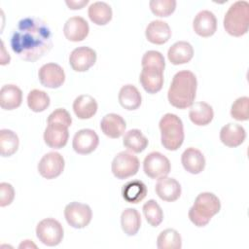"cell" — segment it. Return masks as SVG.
<instances>
[{
  "label": "cell",
  "mask_w": 249,
  "mask_h": 249,
  "mask_svg": "<svg viewBox=\"0 0 249 249\" xmlns=\"http://www.w3.org/2000/svg\"><path fill=\"white\" fill-rule=\"evenodd\" d=\"M19 145V140L16 132L11 129L3 128L0 130V154L2 157L14 155Z\"/></svg>",
  "instance_id": "32"
},
{
  "label": "cell",
  "mask_w": 249,
  "mask_h": 249,
  "mask_svg": "<svg viewBox=\"0 0 249 249\" xmlns=\"http://www.w3.org/2000/svg\"><path fill=\"white\" fill-rule=\"evenodd\" d=\"M22 102V91L16 85H4L0 89V106L4 110H14Z\"/></svg>",
  "instance_id": "25"
},
{
  "label": "cell",
  "mask_w": 249,
  "mask_h": 249,
  "mask_svg": "<svg viewBox=\"0 0 249 249\" xmlns=\"http://www.w3.org/2000/svg\"><path fill=\"white\" fill-rule=\"evenodd\" d=\"M143 170L151 179H160L169 174L171 164L169 160L160 152H151L143 161Z\"/></svg>",
  "instance_id": "9"
},
{
  "label": "cell",
  "mask_w": 249,
  "mask_h": 249,
  "mask_svg": "<svg viewBox=\"0 0 249 249\" xmlns=\"http://www.w3.org/2000/svg\"><path fill=\"white\" fill-rule=\"evenodd\" d=\"M193 28L198 36L210 37L217 30V18L211 11L202 10L195 17Z\"/></svg>",
  "instance_id": "16"
},
{
  "label": "cell",
  "mask_w": 249,
  "mask_h": 249,
  "mask_svg": "<svg viewBox=\"0 0 249 249\" xmlns=\"http://www.w3.org/2000/svg\"><path fill=\"white\" fill-rule=\"evenodd\" d=\"M141 65L142 67H156L164 71L165 61L161 53L158 51H148L142 57Z\"/></svg>",
  "instance_id": "38"
},
{
  "label": "cell",
  "mask_w": 249,
  "mask_h": 249,
  "mask_svg": "<svg viewBox=\"0 0 249 249\" xmlns=\"http://www.w3.org/2000/svg\"><path fill=\"white\" fill-rule=\"evenodd\" d=\"M214 117V111L212 106L204 101L193 103L190 107L189 118L196 125H207Z\"/></svg>",
  "instance_id": "26"
},
{
  "label": "cell",
  "mask_w": 249,
  "mask_h": 249,
  "mask_svg": "<svg viewBox=\"0 0 249 249\" xmlns=\"http://www.w3.org/2000/svg\"><path fill=\"white\" fill-rule=\"evenodd\" d=\"M47 123H58L69 127L72 124V118L66 109L57 108L49 115Z\"/></svg>",
  "instance_id": "39"
},
{
  "label": "cell",
  "mask_w": 249,
  "mask_h": 249,
  "mask_svg": "<svg viewBox=\"0 0 249 249\" xmlns=\"http://www.w3.org/2000/svg\"><path fill=\"white\" fill-rule=\"evenodd\" d=\"M143 214L146 221L152 227H158L163 220V212L155 199H150L143 205Z\"/></svg>",
  "instance_id": "35"
},
{
  "label": "cell",
  "mask_w": 249,
  "mask_h": 249,
  "mask_svg": "<svg viewBox=\"0 0 249 249\" xmlns=\"http://www.w3.org/2000/svg\"><path fill=\"white\" fill-rule=\"evenodd\" d=\"M157 247L159 249H180L182 247L180 233L174 229L163 230L157 238Z\"/></svg>",
  "instance_id": "33"
},
{
  "label": "cell",
  "mask_w": 249,
  "mask_h": 249,
  "mask_svg": "<svg viewBox=\"0 0 249 249\" xmlns=\"http://www.w3.org/2000/svg\"><path fill=\"white\" fill-rule=\"evenodd\" d=\"M65 161L57 152H50L42 157L38 163V172L45 179L51 180L58 177L64 169Z\"/></svg>",
  "instance_id": "10"
},
{
  "label": "cell",
  "mask_w": 249,
  "mask_h": 249,
  "mask_svg": "<svg viewBox=\"0 0 249 249\" xmlns=\"http://www.w3.org/2000/svg\"><path fill=\"white\" fill-rule=\"evenodd\" d=\"M126 124L124 118L118 114L110 113L105 115L100 122V129L109 138H119L125 130Z\"/></svg>",
  "instance_id": "21"
},
{
  "label": "cell",
  "mask_w": 249,
  "mask_h": 249,
  "mask_svg": "<svg viewBox=\"0 0 249 249\" xmlns=\"http://www.w3.org/2000/svg\"><path fill=\"white\" fill-rule=\"evenodd\" d=\"M160 130V142L168 151L178 150L185 138L182 120L175 114L167 113L161 117L159 123Z\"/></svg>",
  "instance_id": "4"
},
{
  "label": "cell",
  "mask_w": 249,
  "mask_h": 249,
  "mask_svg": "<svg viewBox=\"0 0 249 249\" xmlns=\"http://www.w3.org/2000/svg\"><path fill=\"white\" fill-rule=\"evenodd\" d=\"M64 231L62 225L53 218L41 220L36 226V236L47 246H56L63 238Z\"/></svg>",
  "instance_id": "6"
},
{
  "label": "cell",
  "mask_w": 249,
  "mask_h": 249,
  "mask_svg": "<svg viewBox=\"0 0 249 249\" xmlns=\"http://www.w3.org/2000/svg\"><path fill=\"white\" fill-rule=\"evenodd\" d=\"M194 56V48L187 41L174 43L167 52V58L173 65H180L189 62Z\"/></svg>",
  "instance_id": "23"
},
{
  "label": "cell",
  "mask_w": 249,
  "mask_h": 249,
  "mask_svg": "<svg viewBox=\"0 0 249 249\" xmlns=\"http://www.w3.org/2000/svg\"><path fill=\"white\" fill-rule=\"evenodd\" d=\"M99 144L97 133L90 128L78 130L73 137L72 147L77 154L88 155L92 153Z\"/></svg>",
  "instance_id": "13"
},
{
  "label": "cell",
  "mask_w": 249,
  "mask_h": 249,
  "mask_svg": "<svg viewBox=\"0 0 249 249\" xmlns=\"http://www.w3.org/2000/svg\"><path fill=\"white\" fill-rule=\"evenodd\" d=\"M40 83L49 89H57L65 81L63 68L54 62H49L42 65L38 71Z\"/></svg>",
  "instance_id": "11"
},
{
  "label": "cell",
  "mask_w": 249,
  "mask_h": 249,
  "mask_svg": "<svg viewBox=\"0 0 249 249\" xmlns=\"http://www.w3.org/2000/svg\"><path fill=\"white\" fill-rule=\"evenodd\" d=\"M123 144L128 151L138 154L147 148L149 141L147 137L141 132V130L134 128L124 133Z\"/></svg>",
  "instance_id": "31"
},
{
  "label": "cell",
  "mask_w": 249,
  "mask_h": 249,
  "mask_svg": "<svg viewBox=\"0 0 249 249\" xmlns=\"http://www.w3.org/2000/svg\"><path fill=\"white\" fill-rule=\"evenodd\" d=\"M96 53L86 46L74 49L69 55V63L76 72H86L96 62Z\"/></svg>",
  "instance_id": "12"
},
{
  "label": "cell",
  "mask_w": 249,
  "mask_h": 249,
  "mask_svg": "<svg viewBox=\"0 0 249 249\" xmlns=\"http://www.w3.org/2000/svg\"><path fill=\"white\" fill-rule=\"evenodd\" d=\"M145 36L150 43L156 45H162L170 39L171 29L168 23L163 20H152L146 27Z\"/></svg>",
  "instance_id": "19"
},
{
  "label": "cell",
  "mask_w": 249,
  "mask_h": 249,
  "mask_svg": "<svg viewBox=\"0 0 249 249\" xmlns=\"http://www.w3.org/2000/svg\"><path fill=\"white\" fill-rule=\"evenodd\" d=\"M147 192V187L141 180L128 181L122 188L123 198L126 202L133 204L142 201L146 197Z\"/></svg>",
  "instance_id": "28"
},
{
  "label": "cell",
  "mask_w": 249,
  "mask_h": 249,
  "mask_svg": "<svg viewBox=\"0 0 249 249\" xmlns=\"http://www.w3.org/2000/svg\"><path fill=\"white\" fill-rule=\"evenodd\" d=\"M139 82L148 93H157L163 86V71L156 67H142Z\"/></svg>",
  "instance_id": "17"
},
{
  "label": "cell",
  "mask_w": 249,
  "mask_h": 249,
  "mask_svg": "<svg viewBox=\"0 0 249 249\" xmlns=\"http://www.w3.org/2000/svg\"><path fill=\"white\" fill-rule=\"evenodd\" d=\"M11 47L21 59L34 62L53 48L51 29L38 18H24L12 33Z\"/></svg>",
  "instance_id": "1"
},
{
  "label": "cell",
  "mask_w": 249,
  "mask_h": 249,
  "mask_svg": "<svg viewBox=\"0 0 249 249\" xmlns=\"http://www.w3.org/2000/svg\"><path fill=\"white\" fill-rule=\"evenodd\" d=\"M97 102L95 98L89 94H81L73 101V111L81 120L90 119L97 112Z\"/></svg>",
  "instance_id": "24"
},
{
  "label": "cell",
  "mask_w": 249,
  "mask_h": 249,
  "mask_svg": "<svg viewBox=\"0 0 249 249\" xmlns=\"http://www.w3.org/2000/svg\"><path fill=\"white\" fill-rule=\"evenodd\" d=\"M15 198L14 187L7 182L0 183V206L5 207L10 205Z\"/></svg>",
  "instance_id": "40"
},
{
  "label": "cell",
  "mask_w": 249,
  "mask_h": 249,
  "mask_svg": "<svg viewBox=\"0 0 249 249\" xmlns=\"http://www.w3.org/2000/svg\"><path fill=\"white\" fill-rule=\"evenodd\" d=\"M88 15L94 24L105 25L112 19L113 12L111 6L106 2L96 1L89 5Z\"/></svg>",
  "instance_id": "29"
},
{
  "label": "cell",
  "mask_w": 249,
  "mask_h": 249,
  "mask_svg": "<svg viewBox=\"0 0 249 249\" xmlns=\"http://www.w3.org/2000/svg\"><path fill=\"white\" fill-rule=\"evenodd\" d=\"M181 162L184 169L192 174H198L205 167V158L203 154L194 147L187 148L183 152Z\"/></svg>",
  "instance_id": "22"
},
{
  "label": "cell",
  "mask_w": 249,
  "mask_h": 249,
  "mask_svg": "<svg viewBox=\"0 0 249 249\" xmlns=\"http://www.w3.org/2000/svg\"><path fill=\"white\" fill-rule=\"evenodd\" d=\"M121 227L125 234L135 235L141 227L140 213L134 208H125L121 215Z\"/></svg>",
  "instance_id": "30"
},
{
  "label": "cell",
  "mask_w": 249,
  "mask_h": 249,
  "mask_svg": "<svg viewBox=\"0 0 249 249\" xmlns=\"http://www.w3.org/2000/svg\"><path fill=\"white\" fill-rule=\"evenodd\" d=\"M68 138V126L58 123H48L44 131V141L50 148H63L67 144Z\"/></svg>",
  "instance_id": "14"
},
{
  "label": "cell",
  "mask_w": 249,
  "mask_h": 249,
  "mask_svg": "<svg viewBox=\"0 0 249 249\" xmlns=\"http://www.w3.org/2000/svg\"><path fill=\"white\" fill-rule=\"evenodd\" d=\"M65 3L69 7V9L78 10V9H82L84 6H86L89 3V0H79V1L66 0Z\"/></svg>",
  "instance_id": "41"
},
{
  "label": "cell",
  "mask_w": 249,
  "mask_h": 249,
  "mask_svg": "<svg viewBox=\"0 0 249 249\" xmlns=\"http://www.w3.org/2000/svg\"><path fill=\"white\" fill-rule=\"evenodd\" d=\"M64 217L68 225L72 228L83 229L90 223L92 211L88 204L72 201L65 206Z\"/></svg>",
  "instance_id": "8"
},
{
  "label": "cell",
  "mask_w": 249,
  "mask_h": 249,
  "mask_svg": "<svg viewBox=\"0 0 249 249\" xmlns=\"http://www.w3.org/2000/svg\"><path fill=\"white\" fill-rule=\"evenodd\" d=\"M32 240H24V241H22L20 244H19V248H30V247H34V248H36L37 246L33 243V242H31Z\"/></svg>",
  "instance_id": "43"
},
{
  "label": "cell",
  "mask_w": 249,
  "mask_h": 249,
  "mask_svg": "<svg viewBox=\"0 0 249 249\" xmlns=\"http://www.w3.org/2000/svg\"><path fill=\"white\" fill-rule=\"evenodd\" d=\"M11 60V57L9 55V53H6L5 51V46H4V42L1 41V65H6L9 64Z\"/></svg>",
  "instance_id": "42"
},
{
  "label": "cell",
  "mask_w": 249,
  "mask_h": 249,
  "mask_svg": "<svg viewBox=\"0 0 249 249\" xmlns=\"http://www.w3.org/2000/svg\"><path fill=\"white\" fill-rule=\"evenodd\" d=\"M51 103L50 96L41 89H32L27 94V105L33 112L39 113L45 111Z\"/></svg>",
  "instance_id": "34"
},
{
  "label": "cell",
  "mask_w": 249,
  "mask_h": 249,
  "mask_svg": "<svg viewBox=\"0 0 249 249\" xmlns=\"http://www.w3.org/2000/svg\"><path fill=\"white\" fill-rule=\"evenodd\" d=\"M246 138L244 127L238 124H227L220 130L221 142L230 148H235L241 145Z\"/></svg>",
  "instance_id": "20"
},
{
  "label": "cell",
  "mask_w": 249,
  "mask_h": 249,
  "mask_svg": "<svg viewBox=\"0 0 249 249\" xmlns=\"http://www.w3.org/2000/svg\"><path fill=\"white\" fill-rule=\"evenodd\" d=\"M231 116L236 121H247L249 119V97L241 96L235 99L231 108Z\"/></svg>",
  "instance_id": "36"
},
{
  "label": "cell",
  "mask_w": 249,
  "mask_h": 249,
  "mask_svg": "<svg viewBox=\"0 0 249 249\" xmlns=\"http://www.w3.org/2000/svg\"><path fill=\"white\" fill-rule=\"evenodd\" d=\"M221 209L220 199L216 195L203 192L197 195L193 206L190 208L188 216L190 221L196 227H205Z\"/></svg>",
  "instance_id": "3"
},
{
  "label": "cell",
  "mask_w": 249,
  "mask_h": 249,
  "mask_svg": "<svg viewBox=\"0 0 249 249\" xmlns=\"http://www.w3.org/2000/svg\"><path fill=\"white\" fill-rule=\"evenodd\" d=\"M152 13L158 17H168L176 9L175 0H151L149 2Z\"/></svg>",
  "instance_id": "37"
},
{
  "label": "cell",
  "mask_w": 249,
  "mask_h": 249,
  "mask_svg": "<svg viewBox=\"0 0 249 249\" xmlns=\"http://www.w3.org/2000/svg\"><path fill=\"white\" fill-rule=\"evenodd\" d=\"M223 24L226 32L231 36L245 35L249 28V3L239 0L231 4L225 14Z\"/></svg>",
  "instance_id": "5"
},
{
  "label": "cell",
  "mask_w": 249,
  "mask_h": 249,
  "mask_svg": "<svg viewBox=\"0 0 249 249\" xmlns=\"http://www.w3.org/2000/svg\"><path fill=\"white\" fill-rule=\"evenodd\" d=\"M140 162L136 156L129 152H120L115 156L112 161L111 169L113 175L120 179H126L134 176L139 170Z\"/></svg>",
  "instance_id": "7"
},
{
  "label": "cell",
  "mask_w": 249,
  "mask_h": 249,
  "mask_svg": "<svg viewBox=\"0 0 249 249\" xmlns=\"http://www.w3.org/2000/svg\"><path fill=\"white\" fill-rule=\"evenodd\" d=\"M118 99L121 106L128 111L138 109L142 103L141 93L135 86L130 84L124 85L121 88Z\"/></svg>",
  "instance_id": "27"
},
{
  "label": "cell",
  "mask_w": 249,
  "mask_h": 249,
  "mask_svg": "<svg viewBox=\"0 0 249 249\" xmlns=\"http://www.w3.org/2000/svg\"><path fill=\"white\" fill-rule=\"evenodd\" d=\"M155 191L161 200L167 202L177 200L180 197L182 192L180 183L176 179L167 176L158 179Z\"/></svg>",
  "instance_id": "18"
},
{
  "label": "cell",
  "mask_w": 249,
  "mask_h": 249,
  "mask_svg": "<svg viewBox=\"0 0 249 249\" xmlns=\"http://www.w3.org/2000/svg\"><path fill=\"white\" fill-rule=\"evenodd\" d=\"M89 26L88 21L79 16L69 18L63 26L65 38L71 42H80L89 35Z\"/></svg>",
  "instance_id": "15"
},
{
  "label": "cell",
  "mask_w": 249,
  "mask_h": 249,
  "mask_svg": "<svg viewBox=\"0 0 249 249\" xmlns=\"http://www.w3.org/2000/svg\"><path fill=\"white\" fill-rule=\"evenodd\" d=\"M197 81L196 75L190 70L177 72L171 81L167 91L169 103L178 109L191 107L196 98Z\"/></svg>",
  "instance_id": "2"
}]
</instances>
